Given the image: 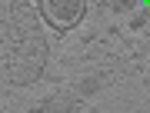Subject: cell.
I'll return each instance as SVG.
<instances>
[{
	"label": "cell",
	"instance_id": "6da1fadb",
	"mask_svg": "<svg viewBox=\"0 0 150 113\" xmlns=\"http://www.w3.org/2000/svg\"><path fill=\"white\" fill-rule=\"evenodd\" d=\"M47 40L30 0H0V80L27 86L43 73Z\"/></svg>",
	"mask_w": 150,
	"mask_h": 113
},
{
	"label": "cell",
	"instance_id": "7a4b0ae2",
	"mask_svg": "<svg viewBox=\"0 0 150 113\" xmlns=\"http://www.w3.org/2000/svg\"><path fill=\"white\" fill-rule=\"evenodd\" d=\"M87 13V0H40V17L54 30H74Z\"/></svg>",
	"mask_w": 150,
	"mask_h": 113
},
{
	"label": "cell",
	"instance_id": "3957f363",
	"mask_svg": "<svg viewBox=\"0 0 150 113\" xmlns=\"http://www.w3.org/2000/svg\"><path fill=\"white\" fill-rule=\"evenodd\" d=\"M103 86V77H90V80H80L77 83V90H74V97H90L93 90H100Z\"/></svg>",
	"mask_w": 150,
	"mask_h": 113
},
{
	"label": "cell",
	"instance_id": "277c9868",
	"mask_svg": "<svg viewBox=\"0 0 150 113\" xmlns=\"http://www.w3.org/2000/svg\"><path fill=\"white\" fill-rule=\"evenodd\" d=\"M103 4H107L110 10H130V7L137 4V0H103Z\"/></svg>",
	"mask_w": 150,
	"mask_h": 113
}]
</instances>
